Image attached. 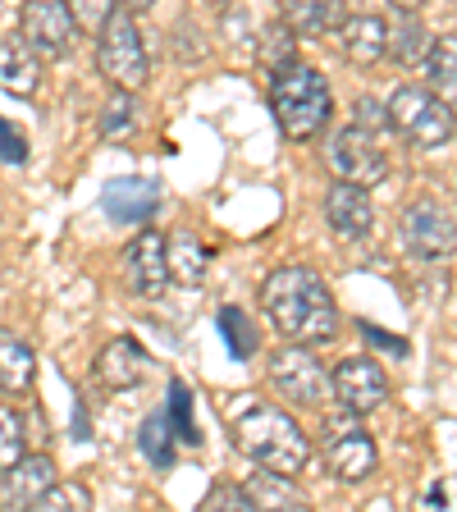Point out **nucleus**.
<instances>
[{
    "instance_id": "obj_18",
    "label": "nucleus",
    "mask_w": 457,
    "mask_h": 512,
    "mask_svg": "<svg viewBox=\"0 0 457 512\" xmlns=\"http://www.w3.org/2000/svg\"><path fill=\"white\" fill-rule=\"evenodd\" d=\"M51 485H55V462L37 458V453H23V458L5 471V499H10L14 508H32Z\"/></svg>"
},
{
    "instance_id": "obj_34",
    "label": "nucleus",
    "mask_w": 457,
    "mask_h": 512,
    "mask_svg": "<svg viewBox=\"0 0 457 512\" xmlns=\"http://www.w3.org/2000/svg\"><path fill=\"white\" fill-rule=\"evenodd\" d=\"M0 160L5 165H23L28 160V138H23L10 119H0Z\"/></svg>"
},
{
    "instance_id": "obj_33",
    "label": "nucleus",
    "mask_w": 457,
    "mask_h": 512,
    "mask_svg": "<svg viewBox=\"0 0 457 512\" xmlns=\"http://www.w3.org/2000/svg\"><path fill=\"white\" fill-rule=\"evenodd\" d=\"M206 508H256V499H252V490L247 485H215L211 494H206Z\"/></svg>"
},
{
    "instance_id": "obj_1",
    "label": "nucleus",
    "mask_w": 457,
    "mask_h": 512,
    "mask_svg": "<svg viewBox=\"0 0 457 512\" xmlns=\"http://www.w3.org/2000/svg\"><path fill=\"white\" fill-rule=\"evenodd\" d=\"M261 311L288 343L320 348L339 334V302L311 266H279L261 284Z\"/></svg>"
},
{
    "instance_id": "obj_21",
    "label": "nucleus",
    "mask_w": 457,
    "mask_h": 512,
    "mask_svg": "<svg viewBox=\"0 0 457 512\" xmlns=\"http://www.w3.org/2000/svg\"><path fill=\"white\" fill-rule=\"evenodd\" d=\"M421 69H426V87L457 115V32H444L430 42Z\"/></svg>"
},
{
    "instance_id": "obj_23",
    "label": "nucleus",
    "mask_w": 457,
    "mask_h": 512,
    "mask_svg": "<svg viewBox=\"0 0 457 512\" xmlns=\"http://www.w3.org/2000/svg\"><path fill=\"white\" fill-rule=\"evenodd\" d=\"M430 42H435V37H430L426 23L416 19V14H398V23L389 28V42H384V55L394 64H407V69H412V64L426 60Z\"/></svg>"
},
{
    "instance_id": "obj_2",
    "label": "nucleus",
    "mask_w": 457,
    "mask_h": 512,
    "mask_svg": "<svg viewBox=\"0 0 457 512\" xmlns=\"http://www.w3.org/2000/svg\"><path fill=\"white\" fill-rule=\"evenodd\" d=\"M234 444L261 471H275V476H288V480H298V471H307V462H311L307 430L288 412L266 407V403H247L234 416Z\"/></svg>"
},
{
    "instance_id": "obj_38",
    "label": "nucleus",
    "mask_w": 457,
    "mask_h": 512,
    "mask_svg": "<svg viewBox=\"0 0 457 512\" xmlns=\"http://www.w3.org/2000/svg\"><path fill=\"white\" fill-rule=\"evenodd\" d=\"M426 503H430V508H444V490H439V485H435V490L426 494Z\"/></svg>"
},
{
    "instance_id": "obj_32",
    "label": "nucleus",
    "mask_w": 457,
    "mask_h": 512,
    "mask_svg": "<svg viewBox=\"0 0 457 512\" xmlns=\"http://www.w3.org/2000/svg\"><path fill=\"white\" fill-rule=\"evenodd\" d=\"M352 124H362V128H371V133H389V106H380L375 96H362L357 106H352Z\"/></svg>"
},
{
    "instance_id": "obj_24",
    "label": "nucleus",
    "mask_w": 457,
    "mask_h": 512,
    "mask_svg": "<svg viewBox=\"0 0 457 512\" xmlns=\"http://www.w3.org/2000/svg\"><path fill=\"white\" fill-rule=\"evenodd\" d=\"M174 430H170V416L165 412H151L147 421H142V430H138V448H142V458L151 462V467H160V471H170L174 467Z\"/></svg>"
},
{
    "instance_id": "obj_31",
    "label": "nucleus",
    "mask_w": 457,
    "mask_h": 512,
    "mask_svg": "<svg viewBox=\"0 0 457 512\" xmlns=\"http://www.w3.org/2000/svg\"><path fill=\"white\" fill-rule=\"evenodd\" d=\"M69 10H74L78 28L96 32V28H101V23L110 19V14L119 10V0H69Z\"/></svg>"
},
{
    "instance_id": "obj_17",
    "label": "nucleus",
    "mask_w": 457,
    "mask_h": 512,
    "mask_svg": "<svg viewBox=\"0 0 457 512\" xmlns=\"http://www.w3.org/2000/svg\"><path fill=\"white\" fill-rule=\"evenodd\" d=\"M37 83H42V51H37L23 32L0 37V92L32 96Z\"/></svg>"
},
{
    "instance_id": "obj_30",
    "label": "nucleus",
    "mask_w": 457,
    "mask_h": 512,
    "mask_svg": "<svg viewBox=\"0 0 457 512\" xmlns=\"http://www.w3.org/2000/svg\"><path fill=\"white\" fill-rule=\"evenodd\" d=\"M32 508H42V512L92 508V490H87V485H78V480H60V476H55V485H51V490H46L37 503H32Z\"/></svg>"
},
{
    "instance_id": "obj_13",
    "label": "nucleus",
    "mask_w": 457,
    "mask_h": 512,
    "mask_svg": "<svg viewBox=\"0 0 457 512\" xmlns=\"http://www.w3.org/2000/svg\"><path fill=\"white\" fill-rule=\"evenodd\" d=\"M325 462L343 485H357V480H371L380 467V453H375V439L362 426H339L325 435Z\"/></svg>"
},
{
    "instance_id": "obj_5",
    "label": "nucleus",
    "mask_w": 457,
    "mask_h": 512,
    "mask_svg": "<svg viewBox=\"0 0 457 512\" xmlns=\"http://www.w3.org/2000/svg\"><path fill=\"white\" fill-rule=\"evenodd\" d=\"M389 124H394V133H403L416 151H439L453 142L457 115L430 92V87L398 83L394 96H389Z\"/></svg>"
},
{
    "instance_id": "obj_3",
    "label": "nucleus",
    "mask_w": 457,
    "mask_h": 512,
    "mask_svg": "<svg viewBox=\"0 0 457 512\" xmlns=\"http://www.w3.org/2000/svg\"><path fill=\"white\" fill-rule=\"evenodd\" d=\"M270 110H275V124L284 128V138L293 142L316 138L334 115L330 78L302 60L284 64L279 74H270Z\"/></svg>"
},
{
    "instance_id": "obj_36",
    "label": "nucleus",
    "mask_w": 457,
    "mask_h": 512,
    "mask_svg": "<svg viewBox=\"0 0 457 512\" xmlns=\"http://www.w3.org/2000/svg\"><path fill=\"white\" fill-rule=\"evenodd\" d=\"M389 5H394L398 14H416V10H421V5H426V0H389Z\"/></svg>"
},
{
    "instance_id": "obj_10",
    "label": "nucleus",
    "mask_w": 457,
    "mask_h": 512,
    "mask_svg": "<svg viewBox=\"0 0 457 512\" xmlns=\"http://www.w3.org/2000/svg\"><path fill=\"white\" fill-rule=\"evenodd\" d=\"M389 398V375L375 357H343L334 366V403L348 416H366Z\"/></svg>"
},
{
    "instance_id": "obj_28",
    "label": "nucleus",
    "mask_w": 457,
    "mask_h": 512,
    "mask_svg": "<svg viewBox=\"0 0 457 512\" xmlns=\"http://www.w3.org/2000/svg\"><path fill=\"white\" fill-rule=\"evenodd\" d=\"M133 124H138V110H133V92L115 87V96H110L106 106H101V119H96V128H101L110 142H119V138H128V133H133Z\"/></svg>"
},
{
    "instance_id": "obj_39",
    "label": "nucleus",
    "mask_w": 457,
    "mask_h": 512,
    "mask_svg": "<svg viewBox=\"0 0 457 512\" xmlns=\"http://www.w3.org/2000/svg\"><path fill=\"white\" fill-rule=\"evenodd\" d=\"M206 5H224V0H206Z\"/></svg>"
},
{
    "instance_id": "obj_7",
    "label": "nucleus",
    "mask_w": 457,
    "mask_h": 512,
    "mask_svg": "<svg viewBox=\"0 0 457 512\" xmlns=\"http://www.w3.org/2000/svg\"><path fill=\"white\" fill-rule=\"evenodd\" d=\"M398 238L416 261H448L457 252V224L435 197H421L407 206L398 220Z\"/></svg>"
},
{
    "instance_id": "obj_25",
    "label": "nucleus",
    "mask_w": 457,
    "mask_h": 512,
    "mask_svg": "<svg viewBox=\"0 0 457 512\" xmlns=\"http://www.w3.org/2000/svg\"><path fill=\"white\" fill-rule=\"evenodd\" d=\"M256 55H261V64H266L270 74H279L284 64L298 60V32L288 28L284 19L270 23V28L261 32V42H256Z\"/></svg>"
},
{
    "instance_id": "obj_15",
    "label": "nucleus",
    "mask_w": 457,
    "mask_h": 512,
    "mask_svg": "<svg viewBox=\"0 0 457 512\" xmlns=\"http://www.w3.org/2000/svg\"><path fill=\"white\" fill-rule=\"evenodd\" d=\"M325 220L339 238H366L375 224V206H371V188L362 183L339 179L330 192H325Z\"/></svg>"
},
{
    "instance_id": "obj_9",
    "label": "nucleus",
    "mask_w": 457,
    "mask_h": 512,
    "mask_svg": "<svg viewBox=\"0 0 457 512\" xmlns=\"http://www.w3.org/2000/svg\"><path fill=\"white\" fill-rule=\"evenodd\" d=\"M19 32L42 55L60 60V55L74 51V42H78V32H83V28H78L74 10H69V0H23Z\"/></svg>"
},
{
    "instance_id": "obj_27",
    "label": "nucleus",
    "mask_w": 457,
    "mask_h": 512,
    "mask_svg": "<svg viewBox=\"0 0 457 512\" xmlns=\"http://www.w3.org/2000/svg\"><path fill=\"white\" fill-rule=\"evenodd\" d=\"M165 416H170V430L174 439H183V444H202V430H197V421H192V389L183 380H170V403H165Z\"/></svg>"
},
{
    "instance_id": "obj_35",
    "label": "nucleus",
    "mask_w": 457,
    "mask_h": 512,
    "mask_svg": "<svg viewBox=\"0 0 457 512\" xmlns=\"http://www.w3.org/2000/svg\"><path fill=\"white\" fill-rule=\"evenodd\" d=\"M362 339L375 343V348H389V352H403V357H407V339H394V334H384L380 325H366V320H362Z\"/></svg>"
},
{
    "instance_id": "obj_14",
    "label": "nucleus",
    "mask_w": 457,
    "mask_h": 512,
    "mask_svg": "<svg viewBox=\"0 0 457 512\" xmlns=\"http://www.w3.org/2000/svg\"><path fill=\"white\" fill-rule=\"evenodd\" d=\"M160 206V183L156 179H138V174H124V179H110L101 188V211L110 215V224H147Z\"/></svg>"
},
{
    "instance_id": "obj_19",
    "label": "nucleus",
    "mask_w": 457,
    "mask_h": 512,
    "mask_svg": "<svg viewBox=\"0 0 457 512\" xmlns=\"http://www.w3.org/2000/svg\"><path fill=\"white\" fill-rule=\"evenodd\" d=\"M165 261H170V279H174V284L197 288L206 279V270H211V247H206L197 234L179 229V234L165 238Z\"/></svg>"
},
{
    "instance_id": "obj_29",
    "label": "nucleus",
    "mask_w": 457,
    "mask_h": 512,
    "mask_svg": "<svg viewBox=\"0 0 457 512\" xmlns=\"http://www.w3.org/2000/svg\"><path fill=\"white\" fill-rule=\"evenodd\" d=\"M28 435H23V416L14 407H0V471H10L23 458Z\"/></svg>"
},
{
    "instance_id": "obj_6",
    "label": "nucleus",
    "mask_w": 457,
    "mask_h": 512,
    "mask_svg": "<svg viewBox=\"0 0 457 512\" xmlns=\"http://www.w3.org/2000/svg\"><path fill=\"white\" fill-rule=\"evenodd\" d=\"M270 389L293 407H325V398L334 394V380L302 343H284L270 357Z\"/></svg>"
},
{
    "instance_id": "obj_8",
    "label": "nucleus",
    "mask_w": 457,
    "mask_h": 512,
    "mask_svg": "<svg viewBox=\"0 0 457 512\" xmlns=\"http://www.w3.org/2000/svg\"><path fill=\"white\" fill-rule=\"evenodd\" d=\"M330 165L339 179L362 183V188H375V183L389 179V151L380 147V133H371V128H362V124H348L334 133Z\"/></svg>"
},
{
    "instance_id": "obj_22",
    "label": "nucleus",
    "mask_w": 457,
    "mask_h": 512,
    "mask_svg": "<svg viewBox=\"0 0 457 512\" xmlns=\"http://www.w3.org/2000/svg\"><path fill=\"white\" fill-rule=\"evenodd\" d=\"M279 19L298 37H325L343 23V0H279Z\"/></svg>"
},
{
    "instance_id": "obj_37",
    "label": "nucleus",
    "mask_w": 457,
    "mask_h": 512,
    "mask_svg": "<svg viewBox=\"0 0 457 512\" xmlns=\"http://www.w3.org/2000/svg\"><path fill=\"white\" fill-rule=\"evenodd\" d=\"M119 5H124V10H133V14H142V10H151L156 0H119Z\"/></svg>"
},
{
    "instance_id": "obj_20",
    "label": "nucleus",
    "mask_w": 457,
    "mask_h": 512,
    "mask_svg": "<svg viewBox=\"0 0 457 512\" xmlns=\"http://www.w3.org/2000/svg\"><path fill=\"white\" fill-rule=\"evenodd\" d=\"M32 380H37V352L19 334L0 330V394L23 398L32 394Z\"/></svg>"
},
{
    "instance_id": "obj_11",
    "label": "nucleus",
    "mask_w": 457,
    "mask_h": 512,
    "mask_svg": "<svg viewBox=\"0 0 457 512\" xmlns=\"http://www.w3.org/2000/svg\"><path fill=\"white\" fill-rule=\"evenodd\" d=\"M124 279L128 293L138 298H160L170 284V261H165V238L156 229H142L133 243L124 247Z\"/></svg>"
},
{
    "instance_id": "obj_26",
    "label": "nucleus",
    "mask_w": 457,
    "mask_h": 512,
    "mask_svg": "<svg viewBox=\"0 0 457 512\" xmlns=\"http://www.w3.org/2000/svg\"><path fill=\"white\" fill-rule=\"evenodd\" d=\"M215 325H220V339L229 343V357H234V362H247V357L256 352V343H261L256 339V325L247 320L243 307H224Z\"/></svg>"
},
{
    "instance_id": "obj_16",
    "label": "nucleus",
    "mask_w": 457,
    "mask_h": 512,
    "mask_svg": "<svg viewBox=\"0 0 457 512\" xmlns=\"http://www.w3.org/2000/svg\"><path fill=\"white\" fill-rule=\"evenodd\" d=\"M339 51L348 64L357 69H371V64L384 60V42H389V23L380 14H343L339 28Z\"/></svg>"
},
{
    "instance_id": "obj_4",
    "label": "nucleus",
    "mask_w": 457,
    "mask_h": 512,
    "mask_svg": "<svg viewBox=\"0 0 457 512\" xmlns=\"http://www.w3.org/2000/svg\"><path fill=\"white\" fill-rule=\"evenodd\" d=\"M96 69H101V78L110 87H124V92H142L151 78V60H147V46H142L138 19L124 5L96 28Z\"/></svg>"
},
{
    "instance_id": "obj_12",
    "label": "nucleus",
    "mask_w": 457,
    "mask_h": 512,
    "mask_svg": "<svg viewBox=\"0 0 457 512\" xmlns=\"http://www.w3.org/2000/svg\"><path fill=\"white\" fill-rule=\"evenodd\" d=\"M147 371H151L147 348H142L138 339H128V334L110 339L106 348L96 352V362H92L96 384L110 389V394H128V389H138V384L147 380Z\"/></svg>"
}]
</instances>
